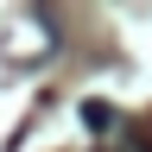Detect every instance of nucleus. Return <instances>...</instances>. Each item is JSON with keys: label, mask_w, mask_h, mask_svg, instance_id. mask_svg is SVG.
I'll return each instance as SVG.
<instances>
[{"label": "nucleus", "mask_w": 152, "mask_h": 152, "mask_svg": "<svg viewBox=\"0 0 152 152\" xmlns=\"http://www.w3.org/2000/svg\"><path fill=\"white\" fill-rule=\"evenodd\" d=\"M83 121L102 133V127H121V114H114V108H102V102H83Z\"/></svg>", "instance_id": "f257e3e1"}]
</instances>
